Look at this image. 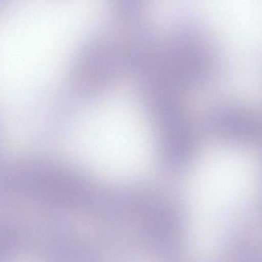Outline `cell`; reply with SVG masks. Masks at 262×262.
Here are the masks:
<instances>
[{"instance_id":"obj_1","label":"cell","mask_w":262,"mask_h":262,"mask_svg":"<svg viewBox=\"0 0 262 262\" xmlns=\"http://www.w3.org/2000/svg\"><path fill=\"white\" fill-rule=\"evenodd\" d=\"M123 66L120 35L107 29L95 32L83 44L74 60L72 76L78 90L93 95L105 89Z\"/></svg>"},{"instance_id":"obj_2","label":"cell","mask_w":262,"mask_h":262,"mask_svg":"<svg viewBox=\"0 0 262 262\" xmlns=\"http://www.w3.org/2000/svg\"><path fill=\"white\" fill-rule=\"evenodd\" d=\"M112 12L123 26L144 21L149 0H108Z\"/></svg>"},{"instance_id":"obj_3","label":"cell","mask_w":262,"mask_h":262,"mask_svg":"<svg viewBox=\"0 0 262 262\" xmlns=\"http://www.w3.org/2000/svg\"><path fill=\"white\" fill-rule=\"evenodd\" d=\"M21 238L16 227L7 220L0 219V262H12L16 257Z\"/></svg>"}]
</instances>
